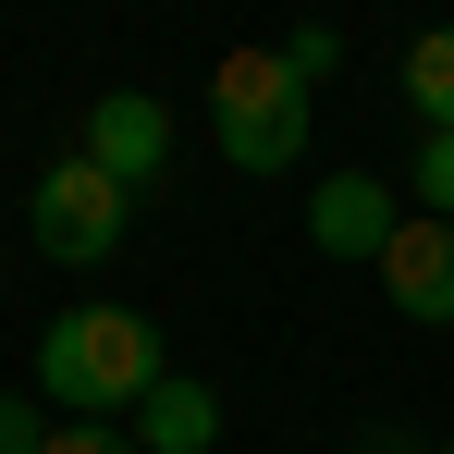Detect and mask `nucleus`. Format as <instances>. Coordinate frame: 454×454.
<instances>
[{"label":"nucleus","mask_w":454,"mask_h":454,"mask_svg":"<svg viewBox=\"0 0 454 454\" xmlns=\"http://www.w3.org/2000/svg\"><path fill=\"white\" fill-rule=\"evenodd\" d=\"M160 332L136 307H62L50 332H37V393L62 405V418H111V430H136V405L160 393Z\"/></svg>","instance_id":"f257e3e1"},{"label":"nucleus","mask_w":454,"mask_h":454,"mask_svg":"<svg viewBox=\"0 0 454 454\" xmlns=\"http://www.w3.org/2000/svg\"><path fill=\"white\" fill-rule=\"evenodd\" d=\"M209 136H222L233 172H295L307 148V86L283 50H233L222 74H209Z\"/></svg>","instance_id":"f03ea898"},{"label":"nucleus","mask_w":454,"mask_h":454,"mask_svg":"<svg viewBox=\"0 0 454 454\" xmlns=\"http://www.w3.org/2000/svg\"><path fill=\"white\" fill-rule=\"evenodd\" d=\"M123 222H136V197H123L111 172H86V160L37 172V197H25V233H37V258H62V270H98V258L123 246Z\"/></svg>","instance_id":"7ed1b4c3"},{"label":"nucleus","mask_w":454,"mask_h":454,"mask_svg":"<svg viewBox=\"0 0 454 454\" xmlns=\"http://www.w3.org/2000/svg\"><path fill=\"white\" fill-rule=\"evenodd\" d=\"M86 172H111V184H123V197H136V184H160V172H172V111H160V98H136V86H111V98H98V111H86Z\"/></svg>","instance_id":"20e7f679"},{"label":"nucleus","mask_w":454,"mask_h":454,"mask_svg":"<svg viewBox=\"0 0 454 454\" xmlns=\"http://www.w3.org/2000/svg\"><path fill=\"white\" fill-rule=\"evenodd\" d=\"M393 233H405V209H393L380 172H332V184L307 197V246H319V258H369V270H380Z\"/></svg>","instance_id":"39448f33"},{"label":"nucleus","mask_w":454,"mask_h":454,"mask_svg":"<svg viewBox=\"0 0 454 454\" xmlns=\"http://www.w3.org/2000/svg\"><path fill=\"white\" fill-rule=\"evenodd\" d=\"M380 295L405 307L418 332H454V222L418 209V222L393 233V246H380Z\"/></svg>","instance_id":"423d86ee"},{"label":"nucleus","mask_w":454,"mask_h":454,"mask_svg":"<svg viewBox=\"0 0 454 454\" xmlns=\"http://www.w3.org/2000/svg\"><path fill=\"white\" fill-rule=\"evenodd\" d=\"M209 442H222V393L209 380H160L136 405V454H209Z\"/></svg>","instance_id":"0eeeda50"},{"label":"nucleus","mask_w":454,"mask_h":454,"mask_svg":"<svg viewBox=\"0 0 454 454\" xmlns=\"http://www.w3.org/2000/svg\"><path fill=\"white\" fill-rule=\"evenodd\" d=\"M405 111H418V136H454V25L405 50Z\"/></svg>","instance_id":"6e6552de"},{"label":"nucleus","mask_w":454,"mask_h":454,"mask_svg":"<svg viewBox=\"0 0 454 454\" xmlns=\"http://www.w3.org/2000/svg\"><path fill=\"white\" fill-rule=\"evenodd\" d=\"M50 393H0V454H50Z\"/></svg>","instance_id":"1a4fd4ad"},{"label":"nucleus","mask_w":454,"mask_h":454,"mask_svg":"<svg viewBox=\"0 0 454 454\" xmlns=\"http://www.w3.org/2000/svg\"><path fill=\"white\" fill-rule=\"evenodd\" d=\"M405 197H430V222H454V136H418V172Z\"/></svg>","instance_id":"9d476101"},{"label":"nucleus","mask_w":454,"mask_h":454,"mask_svg":"<svg viewBox=\"0 0 454 454\" xmlns=\"http://www.w3.org/2000/svg\"><path fill=\"white\" fill-rule=\"evenodd\" d=\"M283 62H295V86H319L332 62H344V37H332V25H295V37H283Z\"/></svg>","instance_id":"9b49d317"},{"label":"nucleus","mask_w":454,"mask_h":454,"mask_svg":"<svg viewBox=\"0 0 454 454\" xmlns=\"http://www.w3.org/2000/svg\"><path fill=\"white\" fill-rule=\"evenodd\" d=\"M50 454H136V430H111V418H62Z\"/></svg>","instance_id":"f8f14e48"},{"label":"nucleus","mask_w":454,"mask_h":454,"mask_svg":"<svg viewBox=\"0 0 454 454\" xmlns=\"http://www.w3.org/2000/svg\"><path fill=\"white\" fill-rule=\"evenodd\" d=\"M442 454H454V442H442Z\"/></svg>","instance_id":"ddd939ff"}]
</instances>
